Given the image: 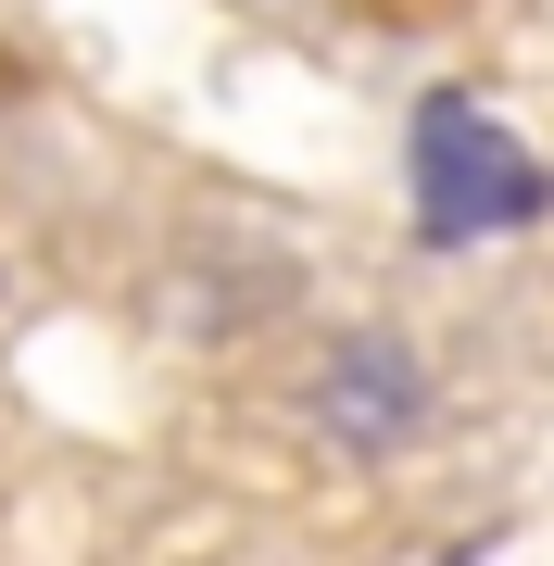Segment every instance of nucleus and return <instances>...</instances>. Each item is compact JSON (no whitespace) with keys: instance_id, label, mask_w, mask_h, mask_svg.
Listing matches in <instances>:
<instances>
[{"instance_id":"2","label":"nucleus","mask_w":554,"mask_h":566,"mask_svg":"<svg viewBox=\"0 0 554 566\" xmlns=\"http://www.w3.org/2000/svg\"><path fill=\"white\" fill-rule=\"evenodd\" d=\"M315 428L328 441H353V453H390V441H416L429 428V365H416L404 340H341L328 365H315Z\"/></svg>"},{"instance_id":"1","label":"nucleus","mask_w":554,"mask_h":566,"mask_svg":"<svg viewBox=\"0 0 554 566\" xmlns=\"http://www.w3.org/2000/svg\"><path fill=\"white\" fill-rule=\"evenodd\" d=\"M404 189H416V240L429 252H479V240H516V227L554 214V164L492 126V102L467 88H429L404 126Z\"/></svg>"}]
</instances>
